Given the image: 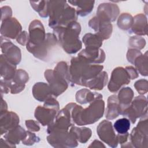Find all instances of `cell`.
I'll list each match as a JSON object with an SVG mask.
<instances>
[{
  "instance_id": "obj_1",
  "label": "cell",
  "mask_w": 148,
  "mask_h": 148,
  "mask_svg": "<svg viewBox=\"0 0 148 148\" xmlns=\"http://www.w3.org/2000/svg\"><path fill=\"white\" fill-rule=\"evenodd\" d=\"M105 103L102 98L92 101L86 109L75 103H71V114L74 123L79 125L90 124L98 121L102 117Z\"/></svg>"
},
{
  "instance_id": "obj_2",
  "label": "cell",
  "mask_w": 148,
  "mask_h": 148,
  "mask_svg": "<svg viewBox=\"0 0 148 148\" xmlns=\"http://www.w3.org/2000/svg\"><path fill=\"white\" fill-rule=\"evenodd\" d=\"M103 66L91 65L77 57L71 60L69 70L70 81L85 86L86 83L100 73Z\"/></svg>"
},
{
  "instance_id": "obj_3",
  "label": "cell",
  "mask_w": 148,
  "mask_h": 148,
  "mask_svg": "<svg viewBox=\"0 0 148 148\" xmlns=\"http://www.w3.org/2000/svg\"><path fill=\"white\" fill-rule=\"evenodd\" d=\"M47 10L50 15L49 25L52 28L65 27L77 20L75 9L65 1H48Z\"/></svg>"
},
{
  "instance_id": "obj_4",
  "label": "cell",
  "mask_w": 148,
  "mask_h": 148,
  "mask_svg": "<svg viewBox=\"0 0 148 148\" xmlns=\"http://www.w3.org/2000/svg\"><path fill=\"white\" fill-rule=\"evenodd\" d=\"M81 28L80 24L73 21L65 27H58L54 31L58 35L60 42L64 50L68 53H75L82 47L79 39Z\"/></svg>"
},
{
  "instance_id": "obj_5",
  "label": "cell",
  "mask_w": 148,
  "mask_h": 148,
  "mask_svg": "<svg viewBox=\"0 0 148 148\" xmlns=\"http://www.w3.org/2000/svg\"><path fill=\"white\" fill-rule=\"evenodd\" d=\"M58 110V102L53 97H51L45 101L43 107L39 106L36 108L35 117L42 125H50L56 118Z\"/></svg>"
},
{
  "instance_id": "obj_6",
  "label": "cell",
  "mask_w": 148,
  "mask_h": 148,
  "mask_svg": "<svg viewBox=\"0 0 148 148\" xmlns=\"http://www.w3.org/2000/svg\"><path fill=\"white\" fill-rule=\"evenodd\" d=\"M46 79L49 83V87L53 95L57 97L62 94L68 87L67 80H69L67 75L55 68L54 71L47 70L45 73Z\"/></svg>"
},
{
  "instance_id": "obj_7",
  "label": "cell",
  "mask_w": 148,
  "mask_h": 148,
  "mask_svg": "<svg viewBox=\"0 0 148 148\" xmlns=\"http://www.w3.org/2000/svg\"><path fill=\"white\" fill-rule=\"evenodd\" d=\"M147 99L144 96H138L131 105L123 111L121 114L127 116L131 123L134 124L137 118L147 116Z\"/></svg>"
},
{
  "instance_id": "obj_8",
  "label": "cell",
  "mask_w": 148,
  "mask_h": 148,
  "mask_svg": "<svg viewBox=\"0 0 148 148\" xmlns=\"http://www.w3.org/2000/svg\"><path fill=\"white\" fill-rule=\"evenodd\" d=\"M142 118L129 135L130 143L135 147H147V116Z\"/></svg>"
},
{
  "instance_id": "obj_9",
  "label": "cell",
  "mask_w": 148,
  "mask_h": 148,
  "mask_svg": "<svg viewBox=\"0 0 148 148\" xmlns=\"http://www.w3.org/2000/svg\"><path fill=\"white\" fill-rule=\"evenodd\" d=\"M47 137L50 145L56 147H73L77 146V142L68 131H53Z\"/></svg>"
},
{
  "instance_id": "obj_10",
  "label": "cell",
  "mask_w": 148,
  "mask_h": 148,
  "mask_svg": "<svg viewBox=\"0 0 148 148\" xmlns=\"http://www.w3.org/2000/svg\"><path fill=\"white\" fill-rule=\"evenodd\" d=\"M29 40L27 44V49L37 46L42 44L45 40V29L39 20H34L29 25Z\"/></svg>"
},
{
  "instance_id": "obj_11",
  "label": "cell",
  "mask_w": 148,
  "mask_h": 148,
  "mask_svg": "<svg viewBox=\"0 0 148 148\" xmlns=\"http://www.w3.org/2000/svg\"><path fill=\"white\" fill-rule=\"evenodd\" d=\"M97 131L99 138L109 146L115 147L117 146L118 138L114 132L112 123L103 120L98 126Z\"/></svg>"
},
{
  "instance_id": "obj_12",
  "label": "cell",
  "mask_w": 148,
  "mask_h": 148,
  "mask_svg": "<svg viewBox=\"0 0 148 148\" xmlns=\"http://www.w3.org/2000/svg\"><path fill=\"white\" fill-rule=\"evenodd\" d=\"M130 82V77L126 69L122 67L115 68L112 72L110 80L108 84L110 91L115 92L123 85L127 84Z\"/></svg>"
},
{
  "instance_id": "obj_13",
  "label": "cell",
  "mask_w": 148,
  "mask_h": 148,
  "mask_svg": "<svg viewBox=\"0 0 148 148\" xmlns=\"http://www.w3.org/2000/svg\"><path fill=\"white\" fill-rule=\"evenodd\" d=\"M89 26L94 29L100 38L103 39H108L112 31V25L110 22L102 20L98 17H94L89 21Z\"/></svg>"
},
{
  "instance_id": "obj_14",
  "label": "cell",
  "mask_w": 148,
  "mask_h": 148,
  "mask_svg": "<svg viewBox=\"0 0 148 148\" xmlns=\"http://www.w3.org/2000/svg\"><path fill=\"white\" fill-rule=\"evenodd\" d=\"M21 30V26L15 18H7L1 25V34L12 39L17 38Z\"/></svg>"
},
{
  "instance_id": "obj_15",
  "label": "cell",
  "mask_w": 148,
  "mask_h": 148,
  "mask_svg": "<svg viewBox=\"0 0 148 148\" xmlns=\"http://www.w3.org/2000/svg\"><path fill=\"white\" fill-rule=\"evenodd\" d=\"M57 43L55 35L53 34H47L45 41L39 46L30 48L28 50L32 53L34 56L42 60L47 55L49 49L51 46H54Z\"/></svg>"
},
{
  "instance_id": "obj_16",
  "label": "cell",
  "mask_w": 148,
  "mask_h": 148,
  "mask_svg": "<svg viewBox=\"0 0 148 148\" xmlns=\"http://www.w3.org/2000/svg\"><path fill=\"white\" fill-rule=\"evenodd\" d=\"M1 49L5 54V57L12 64L16 65L21 61L20 50L10 41L1 42Z\"/></svg>"
},
{
  "instance_id": "obj_17",
  "label": "cell",
  "mask_w": 148,
  "mask_h": 148,
  "mask_svg": "<svg viewBox=\"0 0 148 148\" xmlns=\"http://www.w3.org/2000/svg\"><path fill=\"white\" fill-rule=\"evenodd\" d=\"M119 8L114 4H100L97 12V17L105 21L110 22L114 21L119 14Z\"/></svg>"
},
{
  "instance_id": "obj_18",
  "label": "cell",
  "mask_w": 148,
  "mask_h": 148,
  "mask_svg": "<svg viewBox=\"0 0 148 148\" xmlns=\"http://www.w3.org/2000/svg\"><path fill=\"white\" fill-rule=\"evenodd\" d=\"M78 57L87 63H101L105 60V55L101 49H85L79 54Z\"/></svg>"
},
{
  "instance_id": "obj_19",
  "label": "cell",
  "mask_w": 148,
  "mask_h": 148,
  "mask_svg": "<svg viewBox=\"0 0 148 148\" xmlns=\"http://www.w3.org/2000/svg\"><path fill=\"white\" fill-rule=\"evenodd\" d=\"M18 123L19 118L16 113L12 112L5 113L4 116L1 115V135L16 127Z\"/></svg>"
},
{
  "instance_id": "obj_20",
  "label": "cell",
  "mask_w": 148,
  "mask_h": 148,
  "mask_svg": "<svg viewBox=\"0 0 148 148\" xmlns=\"http://www.w3.org/2000/svg\"><path fill=\"white\" fill-rule=\"evenodd\" d=\"M32 94L35 99L39 101H46L52 97V92L50 87L45 83H37L32 88Z\"/></svg>"
},
{
  "instance_id": "obj_21",
  "label": "cell",
  "mask_w": 148,
  "mask_h": 148,
  "mask_svg": "<svg viewBox=\"0 0 148 148\" xmlns=\"http://www.w3.org/2000/svg\"><path fill=\"white\" fill-rule=\"evenodd\" d=\"M133 20V25L130 32L138 35H146L147 32V22L146 16L142 14H139L136 15Z\"/></svg>"
},
{
  "instance_id": "obj_22",
  "label": "cell",
  "mask_w": 148,
  "mask_h": 148,
  "mask_svg": "<svg viewBox=\"0 0 148 148\" xmlns=\"http://www.w3.org/2000/svg\"><path fill=\"white\" fill-rule=\"evenodd\" d=\"M27 136V131H25L21 127L17 126L13 129L8 131L4 138L6 140L14 147V144H18L21 140H23Z\"/></svg>"
},
{
  "instance_id": "obj_23",
  "label": "cell",
  "mask_w": 148,
  "mask_h": 148,
  "mask_svg": "<svg viewBox=\"0 0 148 148\" xmlns=\"http://www.w3.org/2000/svg\"><path fill=\"white\" fill-rule=\"evenodd\" d=\"M121 113L118 98L116 95L110 96L108 100V106L106 108V118L112 120L116 118Z\"/></svg>"
},
{
  "instance_id": "obj_24",
  "label": "cell",
  "mask_w": 148,
  "mask_h": 148,
  "mask_svg": "<svg viewBox=\"0 0 148 148\" xmlns=\"http://www.w3.org/2000/svg\"><path fill=\"white\" fill-rule=\"evenodd\" d=\"M133 97L134 92L130 87H124L120 91L118 95V100L121 109L120 114L130 105Z\"/></svg>"
},
{
  "instance_id": "obj_25",
  "label": "cell",
  "mask_w": 148,
  "mask_h": 148,
  "mask_svg": "<svg viewBox=\"0 0 148 148\" xmlns=\"http://www.w3.org/2000/svg\"><path fill=\"white\" fill-rule=\"evenodd\" d=\"M98 98H102V95L98 93H92L87 89H82L77 92L76 99L81 104L90 103Z\"/></svg>"
},
{
  "instance_id": "obj_26",
  "label": "cell",
  "mask_w": 148,
  "mask_h": 148,
  "mask_svg": "<svg viewBox=\"0 0 148 148\" xmlns=\"http://www.w3.org/2000/svg\"><path fill=\"white\" fill-rule=\"evenodd\" d=\"M108 81V75L105 72L99 73L92 79L87 82L85 85L86 87L92 90H101L106 85Z\"/></svg>"
},
{
  "instance_id": "obj_27",
  "label": "cell",
  "mask_w": 148,
  "mask_h": 148,
  "mask_svg": "<svg viewBox=\"0 0 148 148\" xmlns=\"http://www.w3.org/2000/svg\"><path fill=\"white\" fill-rule=\"evenodd\" d=\"M1 61L5 65L1 63V76L3 77L4 80L9 81L11 80L14 76L16 73V65L8 61L4 57V60L1 57Z\"/></svg>"
},
{
  "instance_id": "obj_28",
  "label": "cell",
  "mask_w": 148,
  "mask_h": 148,
  "mask_svg": "<svg viewBox=\"0 0 148 148\" xmlns=\"http://www.w3.org/2000/svg\"><path fill=\"white\" fill-rule=\"evenodd\" d=\"M69 132L74 138L81 143H86L91 135V131L88 128H77L73 127Z\"/></svg>"
},
{
  "instance_id": "obj_29",
  "label": "cell",
  "mask_w": 148,
  "mask_h": 148,
  "mask_svg": "<svg viewBox=\"0 0 148 148\" xmlns=\"http://www.w3.org/2000/svg\"><path fill=\"white\" fill-rule=\"evenodd\" d=\"M102 39L97 34H87L83 38L86 49H98L102 44Z\"/></svg>"
},
{
  "instance_id": "obj_30",
  "label": "cell",
  "mask_w": 148,
  "mask_h": 148,
  "mask_svg": "<svg viewBox=\"0 0 148 148\" xmlns=\"http://www.w3.org/2000/svg\"><path fill=\"white\" fill-rule=\"evenodd\" d=\"M73 5L77 6L79 9H77L76 13L81 16H85L88 14L94 7V1H69Z\"/></svg>"
},
{
  "instance_id": "obj_31",
  "label": "cell",
  "mask_w": 148,
  "mask_h": 148,
  "mask_svg": "<svg viewBox=\"0 0 148 148\" xmlns=\"http://www.w3.org/2000/svg\"><path fill=\"white\" fill-rule=\"evenodd\" d=\"M134 64L139 73L143 76H147V52L143 55L141 54L134 60Z\"/></svg>"
},
{
  "instance_id": "obj_32",
  "label": "cell",
  "mask_w": 148,
  "mask_h": 148,
  "mask_svg": "<svg viewBox=\"0 0 148 148\" xmlns=\"http://www.w3.org/2000/svg\"><path fill=\"white\" fill-rule=\"evenodd\" d=\"M113 127L118 134H125L130 130V121L127 118L120 119L114 122Z\"/></svg>"
},
{
  "instance_id": "obj_33",
  "label": "cell",
  "mask_w": 148,
  "mask_h": 148,
  "mask_svg": "<svg viewBox=\"0 0 148 148\" xmlns=\"http://www.w3.org/2000/svg\"><path fill=\"white\" fill-rule=\"evenodd\" d=\"M133 18L128 13H123L119 18L117 25L120 28L127 30L131 27L133 24Z\"/></svg>"
},
{
  "instance_id": "obj_34",
  "label": "cell",
  "mask_w": 148,
  "mask_h": 148,
  "mask_svg": "<svg viewBox=\"0 0 148 148\" xmlns=\"http://www.w3.org/2000/svg\"><path fill=\"white\" fill-rule=\"evenodd\" d=\"M129 42L130 47L139 50L144 48L146 45L145 39L140 36H132L130 38Z\"/></svg>"
},
{
  "instance_id": "obj_35",
  "label": "cell",
  "mask_w": 148,
  "mask_h": 148,
  "mask_svg": "<svg viewBox=\"0 0 148 148\" xmlns=\"http://www.w3.org/2000/svg\"><path fill=\"white\" fill-rule=\"evenodd\" d=\"M134 86L137 91L140 94H146L147 92V81L145 79H140L135 82Z\"/></svg>"
},
{
  "instance_id": "obj_36",
  "label": "cell",
  "mask_w": 148,
  "mask_h": 148,
  "mask_svg": "<svg viewBox=\"0 0 148 148\" xmlns=\"http://www.w3.org/2000/svg\"><path fill=\"white\" fill-rule=\"evenodd\" d=\"M39 138L36 136L35 134H33L29 131H27L26 137L22 140L23 144L25 145H32L35 142H38Z\"/></svg>"
},
{
  "instance_id": "obj_37",
  "label": "cell",
  "mask_w": 148,
  "mask_h": 148,
  "mask_svg": "<svg viewBox=\"0 0 148 148\" xmlns=\"http://www.w3.org/2000/svg\"><path fill=\"white\" fill-rule=\"evenodd\" d=\"M142 53L136 49H130L128 50L127 53V59L129 62H130L131 64H134V62L135 59L140 55Z\"/></svg>"
},
{
  "instance_id": "obj_38",
  "label": "cell",
  "mask_w": 148,
  "mask_h": 148,
  "mask_svg": "<svg viewBox=\"0 0 148 148\" xmlns=\"http://www.w3.org/2000/svg\"><path fill=\"white\" fill-rule=\"evenodd\" d=\"M28 36L26 31H23L18 36L17 38V41L18 43L22 45H25L28 42Z\"/></svg>"
},
{
  "instance_id": "obj_39",
  "label": "cell",
  "mask_w": 148,
  "mask_h": 148,
  "mask_svg": "<svg viewBox=\"0 0 148 148\" xmlns=\"http://www.w3.org/2000/svg\"><path fill=\"white\" fill-rule=\"evenodd\" d=\"M27 128L32 131H38L40 130V127L38 124L34 120H27L25 121Z\"/></svg>"
},
{
  "instance_id": "obj_40",
  "label": "cell",
  "mask_w": 148,
  "mask_h": 148,
  "mask_svg": "<svg viewBox=\"0 0 148 148\" xmlns=\"http://www.w3.org/2000/svg\"><path fill=\"white\" fill-rule=\"evenodd\" d=\"M125 69L127 70L128 73L129 74L130 79H134L135 78L138 77V73H137L136 71L135 70V69H134L133 67H132V66H127V67H126Z\"/></svg>"
}]
</instances>
